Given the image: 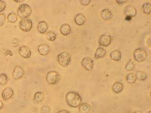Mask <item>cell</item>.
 I'll return each instance as SVG.
<instances>
[{"mask_svg":"<svg viewBox=\"0 0 151 113\" xmlns=\"http://www.w3.org/2000/svg\"><path fill=\"white\" fill-rule=\"evenodd\" d=\"M110 58L115 62H119L121 58V53L118 50H115L110 54Z\"/></svg>","mask_w":151,"mask_h":113,"instance_id":"obj_19","label":"cell"},{"mask_svg":"<svg viewBox=\"0 0 151 113\" xmlns=\"http://www.w3.org/2000/svg\"><path fill=\"white\" fill-rule=\"evenodd\" d=\"M23 1H19V0H15V2L19 3V2H23Z\"/></svg>","mask_w":151,"mask_h":113,"instance_id":"obj_39","label":"cell"},{"mask_svg":"<svg viewBox=\"0 0 151 113\" xmlns=\"http://www.w3.org/2000/svg\"><path fill=\"white\" fill-rule=\"evenodd\" d=\"M5 54L6 56H11L13 55L12 52L10 50H6V51L5 52Z\"/></svg>","mask_w":151,"mask_h":113,"instance_id":"obj_35","label":"cell"},{"mask_svg":"<svg viewBox=\"0 0 151 113\" xmlns=\"http://www.w3.org/2000/svg\"><path fill=\"white\" fill-rule=\"evenodd\" d=\"M33 27V23L29 19H22L19 23L20 29L24 32H28L31 30Z\"/></svg>","mask_w":151,"mask_h":113,"instance_id":"obj_6","label":"cell"},{"mask_svg":"<svg viewBox=\"0 0 151 113\" xmlns=\"http://www.w3.org/2000/svg\"><path fill=\"white\" fill-rule=\"evenodd\" d=\"M66 101L70 107L75 108L81 105L82 100L79 93L75 91H70L66 95Z\"/></svg>","mask_w":151,"mask_h":113,"instance_id":"obj_1","label":"cell"},{"mask_svg":"<svg viewBox=\"0 0 151 113\" xmlns=\"http://www.w3.org/2000/svg\"><path fill=\"white\" fill-rule=\"evenodd\" d=\"M50 108L48 106H44L41 109V113H50Z\"/></svg>","mask_w":151,"mask_h":113,"instance_id":"obj_31","label":"cell"},{"mask_svg":"<svg viewBox=\"0 0 151 113\" xmlns=\"http://www.w3.org/2000/svg\"><path fill=\"white\" fill-rule=\"evenodd\" d=\"M4 106V104L1 101H0V110L2 109Z\"/></svg>","mask_w":151,"mask_h":113,"instance_id":"obj_38","label":"cell"},{"mask_svg":"<svg viewBox=\"0 0 151 113\" xmlns=\"http://www.w3.org/2000/svg\"><path fill=\"white\" fill-rule=\"evenodd\" d=\"M133 113H143L139 111H135Z\"/></svg>","mask_w":151,"mask_h":113,"instance_id":"obj_40","label":"cell"},{"mask_svg":"<svg viewBox=\"0 0 151 113\" xmlns=\"http://www.w3.org/2000/svg\"><path fill=\"white\" fill-rule=\"evenodd\" d=\"M8 81V77L7 74L4 73L0 74V85H4L7 83Z\"/></svg>","mask_w":151,"mask_h":113,"instance_id":"obj_29","label":"cell"},{"mask_svg":"<svg viewBox=\"0 0 151 113\" xmlns=\"http://www.w3.org/2000/svg\"><path fill=\"white\" fill-rule=\"evenodd\" d=\"M133 58L138 62H143L147 58V53L145 50L142 48H138L134 51Z\"/></svg>","mask_w":151,"mask_h":113,"instance_id":"obj_5","label":"cell"},{"mask_svg":"<svg viewBox=\"0 0 151 113\" xmlns=\"http://www.w3.org/2000/svg\"><path fill=\"white\" fill-rule=\"evenodd\" d=\"M7 19L9 22L12 23H14L17 21L18 17L15 13H10L7 16Z\"/></svg>","mask_w":151,"mask_h":113,"instance_id":"obj_26","label":"cell"},{"mask_svg":"<svg viewBox=\"0 0 151 113\" xmlns=\"http://www.w3.org/2000/svg\"><path fill=\"white\" fill-rule=\"evenodd\" d=\"M71 60V56L67 52H63L57 56V61L60 65L66 67L69 66Z\"/></svg>","mask_w":151,"mask_h":113,"instance_id":"obj_3","label":"cell"},{"mask_svg":"<svg viewBox=\"0 0 151 113\" xmlns=\"http://www.w3.org/2000/svg\"><path fill=\"white\" fill-rule=\"evenodd\" d=\"M100 15L101 18L105 21H109L113 17V14L108 9H104L102 10L100 12Z\"/></svg>","mask_w":151,"mask_h":113,"instance_id":"obj_15","label":"cell"},{"mask_svg":"<svg viewBox=\"0 0 151 113\" xmlns=\"http://www.w3.org/2000/svg\"><path fill=\"white\" fill-rule=\"evenodd\" d=\"M135 75H136L137 79L141 81H145L147 79L148 74L146 73L145 72L139 70L137 72Z\"/></svg>","mask_w":151,"mask_h":113,"instance_id":"obj_23","label":"cell"},{"mask_svg":"<svg viewBox=\"0 0 151 113\" xmlns=\"http://www.w3.org/2000/svg\"><path fill=\"white\" fill-rule=\"evenodd\" d=\"M131 19H132V18L131 17H129V16H125V20L126 21H131Z\"/></svg>","mask_w":151,"mask_h":113,"instance_id":"obj_37","label":"cell"},{"mask_svg":"<svg viewBox=\"0 0 151 113\" xmlns=\"http://www.w3.org/2000/svg\"><path fill=\"white\" fill-rule=\"evenodd\" d=\"M6 7V2L4 1L0 0V13L3 12L5 9Z\"/></svg>","mask_w":151,"mask_h":113,"instance_id":"obj_32","label":"cell"},{"mask_svg":"<svg viewBox=\"0 0 151 113\" xmlns=\"http://www.w3.org/2000/svg\"><path fill=\"white\" fill-rule=\"evenodd\" d=\"M56 113H71L67 110H62Z\"/></svg>","mask_w":151,"mask_h":113,"instance_id":"obj_36","label":"cell"},{"mask_svg":"<svg viewBox=\"0 0 151 113\" xmlns=\"http://www.w3.org/2000/svg\"><path fill=\"white\" fill-rule=\"evenodd\" d=\"M91 2L90 0H80V3L81 4L82 6H88L89 5Z\"/></svg>","mask_w":151,"mask_h":113,"instance_id":"obj_33","label":"cell"},{"mask_svg":"<svg viewBox=\"0 0 151 113\" xmlns=\"http://www.w3.org/2000/svg\"><path fill=\"white\" fill-rule=\"evenodd\" d=\"M127 0H116V2L117 4H119L120 5H122L123 4H124L127 3Z\"/></svg>","mask_w":151,"mask_h":113,"instance_id":"obj_34","label":"cell"},{"mask_svg":"<svg viewBox=\"0 0 151 113\" xmlns=\"http://www.w3.org/2000/svg\"><path fill=\"white\" fill-rule=\"evenodd\" d=\"M19 53L22 58H29L31 55V51L30 48L26 46H22L19 49Z\"/></svg>","mask_w":151,"mask_h":113,"instance_id":"obj_10","label":"cell"},{"mask_svg":"<svg viewBox=\"0 0 151 113\" xmlns=\"http://www.w3.org/2000/svg\"><path fill=\"white\" fill-rule=\"evenodd\" d=\"M32 13V9L27 4H21L17 10V15L22 19H27Z\"/></svg>","mask_w":151,"mask_h":113,"instance_id":"obj_2","label":"cell"},{"mask_svg":"<svg viewBox=\"0 0 151 113\" xmlns=\"http://www.w3.org/2000/svg\"><path fill=\"white\" fill-rule=\"evenodd\" d=\"M91 110V106L86 103L81 104L79 107V111L81 113H89Z\"/></svg>","mask_w":151,"mask_h":113,"instance_id":"obj_21","label":"cell"},{"mask_svg":"<svg viewBox=\"0 0 151 113\" xmlns=\"http://www.w3.org/2000/svg\"><path fill=\"white\" fill-rule=\"evenodd\" d=\"M106 54V51L104 48L102 47L98 48L96 50L94 54V58L95 59L98 60L104 58Z\"/></svg>","mask_w":151,"mask_h":113,"instance_id":"obj_18","label":"cell"},{"mask_svg":"<svg viewBox=\"0 0 151 113\" xmlns=\"http://www.w3.org/2000/svg\"><path fill=\"white\" fill-rule=\"evenodd\" d=\"M24 75V70L23 68L20 66H16L14 68L12 73V76L15 80L21 79Z\"/></svg>","mask_w":151,"mask_h":113,"instance_id":"obj_9","label":"cell"},{"mask_svg":"<svg viewBox=\"0 0 151 113\" xmlns=\"http://www.w3.org/2000/svg\"><path fill=\"white\" fill-rule=\"evenodd\" d=\"M44 99V95L41 91L36 92L33 96V99H34V101L38 103L43 101Z\"/></svg>","mask_w":151,"mask_h":113,"instance_id":"obj_22","label":"cell"},{"mask_svg":"<svg viewBox=\"0 0 151 113\" xmlns=\"http://www.w3.org/2000/svg\"><path fill=\"white\" fill-rule=\"evenodd\" d=\"M14 91L12 88L7 87L3 91L2 93V97L3 99L5 101L10 99L14 95Z\"/></svg>","mask_w":151,"mask_h":113,"instance_id":"obj_12","label":"cell"},{"mask_svg":"<svg viewBox=\"0 0 151 113\" xmlns=\"http://www.w3.org/2000/svg\"><path fill=\"white\" fill-rule=\"evenodd\" d=\"M75 22L76 24H77L78 26H82L85 23L86 21V18L85 16H84L82 13L78 14L75 16Z\"/></svg>","mask_w":151,"mask_h":113,"instance_id":"obj_16","label":"cell"},{"mask_svg":"<svg viewBox=\"0 0 151 113\" xmlns=\"http://www.w3.org/2000/svg\"><path fill=\"white\" fill-rule=\"evenodd\" d=\"M112 36L107 33L102 34L100 36L98 43L100 45L103 47H107L112 42Z\"/></svg>","mask_w":151,"mask_h":113,"instance_id":"obj_7","label":"cell"},{"mask_svg":"<svg viewBox=\"0 0 151 113\" xmlns=\"http://www.w3.org/2000/svg\"><path fill=\"white\" fill-rule=\"evenodd\" d=\"M142 10L144 13L147 15H150L151 13V3L147 2L144 4L142 6Z\"/></svg>","mask_w":151,"mask_h":113,"instance_id":"obj_25","label":"cell"},{"mask_svg":"<svg viewBox=\"0 0 151 113\" xmlns=\"http://www.w3.org/2000/svg\"><path fill=\"white\" fill-rule=\"evenodd\" d=\"M46 38L50 41H54L56 39V34L54 31H50L46 34Z\"/></svg>","mask_w":151,"mask_h":113,"instance_id":"obj_27","label":"cell"},{"mask_svg":"<svg viewBox=\"0 0 151 113\" xmlns=\"http://www.w3.org/2000/svg\"><path fill=\"white\" fill-rule=\"evenodd\" d=\"M46 81L49 85H54L59 82L61 79V76L58 72L50 71L46 75Z\"/></svg>","mask_w":151,"mask_h":113,"instance_id":"obj_4","label":"cell"},{"mask_svg":"<svg viewBox=\"0 0 151 113\" xmlns=\"http://www.w3.org/2000/svg\"><path fill=\"white\" fill-rule=\"evenodd\" d=\"M148 113H151V111H150L149 112H148Z\"/></svg>","mask_w":151,"mask_h":113,"instance_id":"obj_41","label":"cell"},{"mask_svg":"<svg viewBox=\"0 0 151 113\" xmlns=\"http://www.w3.org/2000/svg\"><path fill=\"white\" fill-rule=\"evenodd\" d=\"M137 80V78L135 74L133 73H129L127 75L126 77V81L128 83L130 84L135 83Z\"/></svg>","mask_w":151,"mask_h":113,"instance_id":"obj_24","label":"cell"},{"mask_svg":"<svg viewBox=\"0 0 151 113\" xmlns=\"http://www.w3.org/2000/svg\"><path fill=\"white\" fill-rule=\"evenodd\" d=\"M6 20V16L4 13H0V27L4 25Z\"/></svg>","mask_w":151,"mask_h":113,"instance_id":"obj_30","label":"cell"},{"mask_svg":"<svg viewBox=\"0 0 151 113\" xmlns=\"http://www.w3.org/2000/svg\"><path fill=\"white\" fill-rule=\"evenodd\" d=\"M81 65L86 70L91 71L94 66V62L93 60L89 57H85L82 60Z\"/></svg>","mask_w":151,"mask_h":113,"instance_id":"obj_8","label":"cell"},{"mask_svg":"<svg viewBox=\"0 0 151 113\" xmlns=\"http://www.w3.org/2000/svg\"><path fill=\"white\" fill-rule=\"evenodd\" d=\"M112 91L115 93H119L123 91V84L121 82L117 81L115 83H114L112 86Z\"/></svg>","mask_w":151,"mask_h":113,"instance_id":"obj_20","label":"cell"},{"mask_svg":"<svg viewBox=\"0 0 151 113\" xmlns=\"http://www.w3.org/2000/svg\"><path fill=\"white\" fill-rule=\"evenodd\" d=\"M135 68V65L133 63V62L131 60H129V62H127V64H126L125 66V70L127 72H131Z\"/></svg>","mask_w":151,"mask_h":113,"instance_id":"obj_28","label":"cell"},{"mask_svg":"<svg viewBox=\"0 0 151 113\" xmlns=\"http://www.w3.org/2000/svg\"><path fill=\"white\" fill-rule=\"evenodd\" d=\"M48 25L47 23L44 21H40L37 24V29L38 31L40 34H44L47 32L48 30Z\"/></svg>","mask_w":151,"mask_h":113,"instance_id":"obj_14","label":"cell"},{"mask_svg":"<svg viewBox=\"0 0 151 113\" xmlns=\"http://www.w3.org/2000/svg\"><path fill=\"white\" fill-rule=\"evenodd\" d=\"M38 51L41 55L46 56L48 55L50 51V48L47 44H41L38 46Z\"/></svg>","mask_w":151,"mask_h":113,"instance_id":"obj_13","label":"cell"},{"mask_svg":"<svg viewBox=\"0 0 151 113\" xmlns=\"http://www.w3.org/2000/svg\"><path fill=\"white\" fill-rule=\"evenodd\" d=\"M124 14L125 16H129L131 17V18H133L137 15V11L134 6L129 5L124 8Z\"/></svg>","mask_w":151,"mask_h":113,"instance_id":"obj_11","label":"cell"},{"mask_svg":"<svg viewBox=\"0 0 151 113\" xmlns=\"http://www.w3.org/2000/svg\"><path fill=\"white\" fill-rule=\"evenodd\" d=\"M61 33L64 36H67L71 33L72 29L70 25L68 24H64L60 27Z\"/></svg>","mask_w":151,"mask_h":113,"instance_id":"obj_17","label":"cell"}]
</instances>
